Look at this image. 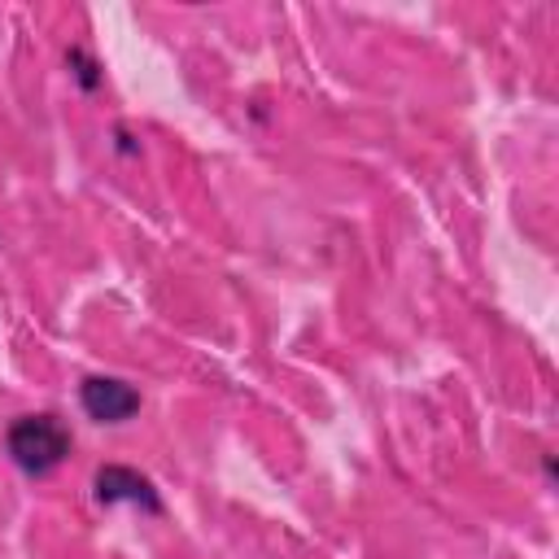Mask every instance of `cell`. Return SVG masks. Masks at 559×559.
I'll use <instances>...</instances> for the list:
<instances>
[{
  "label": "cell",
  "instance_id": "1",
  "mask_svg": "<svg viewBox=\"0 0 559 559\" xmlns=\"http://www.w3.org/2000/svg\"><path fill=\"white\" fill-rule=\"evenodd\" d=\"M70 445H74V437H70V428L52 411L17 415L4 428V454H9V463L22 476H48V472H57L70 459Z\"/></svg>",
  "mask_w": 559,
  "mask_h": 559
},
{
  "label": "cell",
  "instance_id": "2",
  "mask_svg": "<svg viewBox=\"0 0 559 559\" xmlns=\"http://www.w3.org/2000/svg\"><path fill=\"white\" fill-rule=\"evenodd\" d=\"M92 498H96L100 507L131 502V507H140L144 515H162V511H166V507H162V493L153 489V480H148L144 472L127 467V463H105V467H96V476H92Z\"/></svg>",
  "mask_w": 559,
  "mask_h": 559
},
{
  "label": "cell",
  "instance_id": "3",
  "mask_svg": "<svg viewBox=\"0 0 559 559\" xmlns=\"http://www.w3.org/2000/svg\"><path fill=\"white\" fill-rule=\"evenodd\" d=\"M79 406L96 424H127L131 415H140L144 397H140V389H131L118 376H87L79 384Z\"/></svg>",
  "mask_w": 559,
  "mask_h": 559
},
{
  "label": "cell",
  "instance_id": "4",
  "mask_svg": "<svg viewBox=\"0 0 559 559\" xmlns=\"http://www.w3.org/2000/svg\"><path fill=\"white\" fill-rule=\"evenodd\" d=\"M66 66H70V74H74V83H79L83 92H96V87H100V79H105L100 61H96L83 44H70V48H66Z\"/></svg>",
  "mask_w": 559,
  "mask_h": 559
}]
</instances>
